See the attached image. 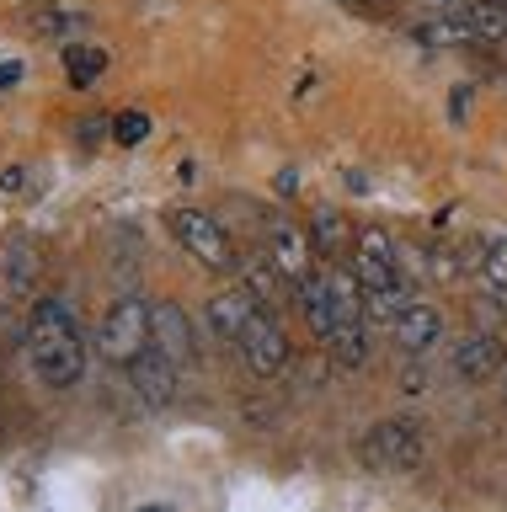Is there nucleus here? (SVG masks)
<instances>
[{
  "label": "nucleus",
  "mask_w": 507,
  "mask_h": 512,
  "mask_svg": "<svg viewBox=\"0 0 507 512\" xmlns=\"http://www.w3.org/2000/svg\"><path fill=\"white\" fill-rule=\"evenodd\" d=\"M27 363L49 390H70L86 379V331L59 294L33 299L27 310Z\"/></svg>",
  "instance_id": "f257e3e1"
},
{
  "label": "nucleus",
  "mask_w": 507,
  "mask_h": 512,
  "mask_svg": "<svg viewBox=\"0 0 507 512\" xmlns=\"http://www.w3.org/2000/svg\"><path fill=\"white\" fill-rule=\"evenodd\" d=\"M353 454L369 475H411L427 459V427L411 422V416H385V422L358 432Z\"/></svg>",
  "instance_id": "f03ea898"
},
{
  "label": "nucleus",
  "mask_w": 507,
  "mask_h": 512,
  "mask_svg": "<svg viewBox=\"0 0 507 512\" xmlns=\"http://www.w3.org/2000/svg\"><path fill=\"white\" fill-rule=\"evenodd\" d=\"M155 304H145L139 294H123L107 304V315H102V326H97V352L107 363H118V368H129L145 347H155V320H150Z\"/></svg>",
  "instance_id": "7ed1b4c3"
},
{
  "label": "nucleus",
  "mask_w": 507,
  "mask_h": 512,
  "mask_svg": "<svg viewBox=\"0 0 507 512\" xmlns=\"http://www.w3.org/2000/svg\"><path fill=\"white\" fill-rule=\"evenodd\" d=\"M171 235L182 240V251L203 262L209 272H235V246L225 235V224L203 208H171Z\"/></svg>",
  "instance_id": "20e7f679"
},
{
  "label": "nucleus",
  "mask_w": 507,
  "mask_h": 512,
  "mask_svg": "<svg viewBox=\"0 0 507 512\" xmlns=\"http://www.w3.org/2000/svg\"><path fill=\"white\" fill-rule=\"evenodd\" d=\"M235 347H241V358L257 379H278L289 368V336H283V326L267 310H257V320L246 326V336Z\"/></svg>",
  "instance_id": "39448f33"
},
{
  "label": "nucleus",
  "mask_w": 507,
  "mask_h": 512,
  "mask_svg": "<svg viewBox=\"0 0 507 512\" xmlns=\"http://www.w3.org/2000/svg\"><path fill=\"white\" fill-rule=\"evenodd\" d=\"M267 262H273V272L289 288H299L315 272V246H310V235L299 230V224L289 219H278L273 230H267Z\"/></svg>",
  "instance_id": "423d86ee"
},
{
  "label": "nucleus",
  "mask_w": 507,
  "mask_h": 512,
  "mask_svg": "<svg viewBox=\"0 0 507 512\" xmlns=\"http://www.w3.org/2000/svg\"><path fill=\"white\" fill-rule=\"evenodd\" d=\"M257 310H262V294H257L251 283H241V288H225V294L209 299V310H203V326H209L219 342H241L246 326L257 320Z\"/></svg>",
  "instance_id": "0eeeda50"
},
{
  "label": "nucleus",
  "mask_w": 507,
  "mask_h": 512,
  "mask_svg": "<svg viewBox=\"0 0 507 512\" xmlns=\"http://www.w3.org/2000/svg\"><path fill=\"white\" fill-rule=\"evenodd\" d=\"M129 384H134V395L145 400V406H171L182 390V379H177V358H166L161 347H145L139 358L129 363Z\"/></svg>",
  "instance_id": "6e6552de"
},
{
  "label": "nucleus",
  "mask_w": 507,
  "mask_h": 512,
  "mask_svg": "<svg viewBox=\"0 0 507 512\" xmlns=\"http://www.w3.org/2000/svg\"><path fill=\"white\" fill-rule=\"evenodd\" d=\"M353 272H358V283H363V288H390V283H406V272H401V251H395V240H390L385 230H374V224L358 235Z\"/></svg>",
  "instance_id": "1a4fd4ad"
},
{
  "label": "nucleus",
  "mask_w": 507,
  "mask_h": 512,
  "mask_svg": "<svg viewBox=\"0 0 507 512\" xmlns=\"http://www.w3.org/2000/svg\"><path fill=\"white\" fill-rule=\"evenodd\" d=\"M150 320H155V347H161L166 358H177V363L198 358V331H193V315H187L177 299H161V304L150 310Z\"/></svg>",
  "instance_id": "9d476101"
},
{
  "label": "nucleus",
  "mask_w": 507,
  "mask_h": 512,
  "mask_svg": "<svg viewBox=\"0 0 507 512\" xmlns=\"http://www.w3.org/2000/svg\"><path fill=\"white\" fill-rule=\"evenodd\" d=\"M454 374L465 384H486L491 374H502V336L491 331H470L454 342Z\"/></svg>",
  "instance_id": "9b49d317"
},
{
  "label": "nucleus",
  "mask_w": 507,
  "mask_h": 512,
  "mask_svg": "<svg viewBox=\"0 0 507 512\" xmlns=\"http://www.w3.org/2000/svg\"><path fill=\"white\" fill-rule=\"evenodd\" d=\"M395 336V347L411 352V358H422V352H433L438 347V336H443V315H438V304H422V299H411L401 320L390 326Z\"/></svg>",
  "instance_id": "f8f14e48"
},
{
  "label": "nucleus",
  "mask_w": 507,
  "mask_h": 512,
  "mask_svg": "<svg viewBox=\"0 0 507 512\" xmlns=\"http://www.w3.org/2000/svg\"><path fill=\"white\" fill-rule=\"evenodd\" d=\"M294 294H299V310H305V320H310V331L321 336V342H331V331L342 326V310H337V294H331L326 272H310V278L299 283Z\"/></svg>",
  "instance_id": "ddd939ff"
},
{
  "label": "nucleus",
  "mask_w": 507,
  "mask_h": 512,
  "mask_svg": "<svg viewBox=\"0 0 507 512\" xmlns=\"http://www.w3.org/2000/svg\"><path fill=\"white\" fill-rule=\"evenodd\" d=\"M459 22L470 27L475 43H502L507 38V0H465Z\"/></svg>",
  "instance_id": "4468645a"
},
{
  "label": "nucleus",
  "mask_w": 507,
  "mask_h": 512,
  "mask_svg": "<svg viewBox=\"0 0 507 512\" xmlns=\"http://www.w3.org/2000/svg\"><path fill=\"white\" fill-rule=\"evenodd\" d=\"M406 304H411V283H390V288H363V320H369V331H379V326H395Z\"/></svg>",
  "instance_id": "2eb2a0df"
},
{
  "label": "nucleus",
  "mask_w": 507,
  "mask_h": 512,
  "mask_svg": "<svg viewBox=\"0 0 507 512\" xmlns=\"http://www.w3.org/2000/svg\"><path fill=\"white\" fill-rule=\"evenodd\" d=\"M411 43H422V48H459V43H475V38H470V27L459 22V11H438V16H427V22H417Z\"/></svg>",
  "instance_id": "dca6fc26"
},
{
  "label": "nucleus",
  "mask_w": 507,
  "mask_h": 512,
  "mask_svg": "<svg viewBox=\"0 0 507 512\" xmlns=\"http://www.w3.org/2000/svg\"><path fill=\"white\" fill-rule=\"evenodd\" d=\"M326 352L342 368H363V363H369V320H347V326H337V331H331V342H326Z\"/></svg>",
  "instance_id": "f3484780"
},
{
  "label": "nucleus",
  "mask_w": 507,
  "mask_h": 512,
  "mask_svg": "<svg viewBox=\"0 0 507 512\" xmlns=\"http://www.w3.org/2000/svg\"><path fill=\"white\" fill-rule=\"evenodd\" d=\"M475 272H481V283L491 288V299L507 304V235L502 240H486L481 256H475Z\"/></svg>",
  "instance_id": "a211bd4d"
},
{
  "label": "nucleus",
  "mask_w": 507,
  "mask_h": 512,
  "mask_svg": "<svg viewBox=\"0 0 507 512\" xmlns=\"http://www.w3.org/2000/svg\"><path fill=\"white\" fill-rule=\"evenodd\" d=\"M0 267H6V283L17 288V294H27V288H33V278H38V256H27L22 240H11V246H6Z\"/></svg>",
  "instance_id": "6ab92c4d"
},
{
  "label": "nucleus",
  "mask_w": 507,
  "mask_h": 512,
  "mask_svg": "<svg viewBox=\"0 0 507 512\" xmlns=\"http://www.w3.org/2000/svg\"><path fill=\"white\" fill-rule=\"evenodd\" d=\"M342 240H347L342 214H315V219H310V246H315V256H337Z\"/></svg>",
  "instance_id": "aec40b11"
},
{
  "label": "nucleus",
  "mask_w": 507,
  "mask_h": 512,
  "mask_svg": "<svg viewBox=\"0 0 507 512\" xmlns=\"http://www.w3.org/2000/svg\"><path fill=\"white\" fill-rule=\"evenodd\" d=\"M107 70V54H97V48H81L75 43L65 54V75L75 80V86H97V75Z\"/></svg>",
  "instance_id": "412c9836"
},
{
  "label": "nucleus",
  "mask_w": 507,
  "mask_h": 512,
  "mask_svg": "<svg viewBox=\"0 0 507 512\" xmlns=\"http://www.w3.org/2000/svg\"><path fill=\"white\" fill-rule=\"evenodd\" d=\"M33 27L43 32V38H75V32L86 27V11H75V6H65V11H38Z\"/></svg>",
  "instance_id": "4be33fe9"
},
{
  "label": "nucleus",
  "mask_w": 507,
  "mask_h": 512,
  "mask_svg": "<svg viewBox=\"0 0 507 512\" xmlns=\"http://www.w3.org/2000/svg\"><path fill=\"white\" fill-rule=\"evenodd\" d=\"M145 134H150V118H145V112H123V118H113V139H118V144H139Z\"/></svg>",
  "instance_id": "5701e85b"
},
{
  "label": "nucleus",
  "mask_w": 507,
  "mask_h": 512,
  "mask_svg": "<svg viewBox=\"0 0 507 512\" xmlns=\"http://www.w3.org/2000/svg\"><path fill=\"white\" fill-rule=\"evenodd\" d=\"M17 80H22V64H17V59H6V64H0V91H11Z\"/></svg>",
  "instance_id": "b1692460"
},
{
  "label": "nucleus",
  "mask_w": 507,
  "mask_h": 512,
  "mask_svg": "<svg viewBox=\"0 0 507 512\" xmlns=\"http://www.w3.org/2000/svg\"><path fill=\"white\" fill-rule=\"evenodd\" d=\"M0 187H6V192H17V187H22V166H11L6 176H0Z\"/></svg>",
  "instance_id": "393cba45"
},
{
  "label": "nucleus",
  "mask_w": 507,
  "mask_h": 512,
  "mask_svg": "<svg viewBox=\"0 0 507 512\" xmlns=\"http://www.w3.org/2000/svg\"><path fill=\"white\" fill-rule=\"evenodd\" d=\"M433 11H459V0H427Z\"/></svg>",
  "instance_id": "a878e982"
},
{
  "label": "nucleus",
  "mask_w": 507,
  "mask_h": 512,
  "mask_svg": "<svg viewBox=\"0 0 507 512\" xmlns=\"http://www.w3.org/2000/svg\"><path fill=\"white\" fill-rule=\"evenodd\" d=\"M134 512H177V507H166V502H145V507H134Z\"/></svg>",
  "instance_id": "bb28decb"
},
{
  "label": "nucleus",
  "mask_w": 507,
  "mask_h": 512,
  "mask_svg": "<svg viewBox=\"0 0 507 512\" xmlns=\"http://www.w3.org/2000/svg\"><path fill=\"white\" fill-rule=\"evenodd\" d=\"M353 6H390V0H353Z\"/></svg>",
  "instance_id": "cd10ccee"
}]
</instances>
